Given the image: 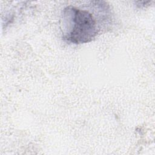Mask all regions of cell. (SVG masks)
Wrapping results in <instances>:
<instances>
[{
  "mask_svg": "<svg viewBox=\"0 0 155 155\" xmlns=\"http://www.w3.org/2000/svg\"><path fill=\"white\" fill-rule=\"evenodd\" d=\"M63 21L65 27L64 39L68 42L76 44L88 42L97 33L96 20L87 10L68 7L64 10Z\"/></svg>",
  "mask_w": 155,
  "mask_h": 155,
  "instance_id": "6da1fadb",
  "label": "cell"
}]
</instances>
